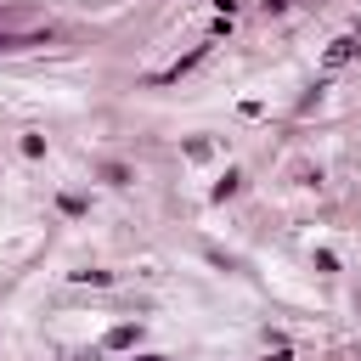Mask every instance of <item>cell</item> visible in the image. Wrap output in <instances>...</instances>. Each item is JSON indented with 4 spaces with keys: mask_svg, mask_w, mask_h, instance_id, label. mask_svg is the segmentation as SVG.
<instances>
[{
    "mask_svg": "<svg viewBox=\"0 0 361 361\" xmlns=\"http://www.w3.org/2000/svg\"><path fill=\"white\" fill-rule=\"evenodd\" d=\"M0 45H11V39H0Z\"/></svg>",
    "mask_w": 361,
    "mask_h": 361,
    "instance_id": "obj_1",
    "label": "cell"
}]
</instances>
